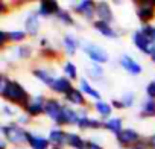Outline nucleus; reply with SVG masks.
<instances>
[{
    "label": "nucleus",
    "instance_id": "1",
    "mask_svg": "<svg viewBox=\"0 0 155 149\" xmlns=\"http://www.w3.org/2000/svg\"><path fill=\"white\" fill-rule=\"evenodd\" d=\"M2 96L6 98L9 102H14V104H18V105L28 104V93L25 91V88L18 82H14V81L8 82L5 90H2Z\"/></svg>",
    "mask_w": 155,
    "mask_h": 149
},
{
    "label": "nucleus",
    "instance_id": "2",
    "mask_svg": "<svg viewBox=\"0 0 155 149\" xmlns=\"http://www.w3.org/2000/svg\"><path fill=\"white\" fill-rule=\"evenodd\" d=\"M44 111L47 113V116L56 122L58 125L61 123H65V114H64V108L59 105L58 101H53V99H49L46 101V107H44Z\"/></svg>",
    "mask_w": 155,
    "mask_h": 149
},
{
    "label": "nucleus",
    "instance_id": "3",
    "mask_svg": "<svg viewBox=\"0 0 155 149\" xmlns=\"http://www.w3.org/2000/svg\"><path fill=\"white\" fill-rule=\"evenodd\" d=\"M2 132L5 134V137L15 144H21L25 141H28V132L23 131V128L17 126V125H9V126H3Z\"/></svg>",
    "mask_w": 155,
    "mask_h": 149
},
{
    "label": "nucleus",
    "instance_id": "4",
    "mask_svg": "<svg viewBox=\"0 0 155 149\" xmlns=\"http://www.w3.org/2000/svg\"><path fill=\"white\" fill-rule=\"evenodd\" d=\"M84 52H85L93 61H96V62H107V61H108L107 52H105L102 47L96 46V44H87V46H84Z\"/></svg>",
    "mask_w": 155,
    "mask_h": 149
},
{
    "label": "nucleus",
    "instance_id": "5",
    "mask_svg": "<svg viewBox=\"0 0 155 149\" xmlns=\"http://www.w3.org/2000/svg\"><path fill=\"white\" fill-rule=\"evenodd\" d=\"M132 41H134V44H135L141 52H144V53H149V55H150V52H152L150 41H149V38H147L141 31L134 32V35H132Z\"/></svg>",
    "mask_w": 155,
    "mask_h": 149
},
{
    "label": "nucleus",
    "instance_id": "6",
    "mask_svg": "<svg viewBox=\"0 0 155 149\" xmlns=\"http://www.w3.org/2000/svg\"><path fill=\"white\" fill-rule=\"evenodd\" d=\"M137 15L141 22H149L153 18L155 15V8H153V3L150 2H141V5L138 6V11H137Z\"/></svg>",
    "mask_w": 155,
    "mask_h": 149
},
{
    "label": "nucleus",
    "instance_id": "7",
    "mask_svg": "<svg viewBox=\"0 0 155 149\" xmlns=\"http://www.w3.org/2000/svg\"><path fill=\"white\" fill-rule=\"evenodd\" d=\"M120 64H122V67H123L126 71H129V73H132V74H138V73L141 71L140 64H138L137 61H134L129 55H122Z\"/></svg>",
    "mask_w": 155,
    "mask_h": 149
},
{
    "label": "nucleus",
    "instance_id": "8",
    "mask_svg": "<svg viewBox=\"0 0 155 149\" xmlns=\"http://www.w3.org/2000/svg\"><path fill=\"white\" fill-rule=\"evenodd\" d=\"M117 138H119V143L120 144H132V143L135 144V143H138V134L134 129H129V128L123 129L117 135Z\"/></svg>",
    "mask_w": 155,
    "mask_h": 149
},
{
    "label": "nucleus",
    "instance_id": "9",
    "mask_svg": "<svg viewBox=\"0 0 155 149\" xmlns=\"http://www.w3.org/2000/svg\"><path fill=\"white\" fill-rule=\"evenodd\" d=\"M44 107H46V102H44L43 96H38L37 99H34L32 102H29L26 105V110H28L29 116H38L40 113H43Z\"/></svg>",
    "mask_w": 155,
    "mask_h": 149
},
{
    "label": "nucleus",
    "instance_id": "10",
    "mask_svg": "<svg viewBox=\"0 0 155 149\" xmlns=\"http://www.w3.org/2000/svg\"><path fill=\"white\" fill-rule=\"evenodd\" d=\"M74 11L79 12L82 15H85L87 18H93V14L96 11V6L91 0H85V2H81L78 6H74Z\"/></svg>",
    "mask_w": 155,
    "mask_h": 149
},
{
    "label": "nucleus",
    "instance_id": "11",
    "mask_svg": "<svg viewBox=\"0 0 155 149\" xmlns=\"http://www.w3.org/2000/svg\"><path fill=\"white\" fill-rule=\"evenodd\" d=\"M96 12H97V17L101 18V22H105V23L113 22V12H111L108 3H105V2L97 3L96 5Z\"/></svg>",
    "mask_w": 155,
    "mask_h": 149
},
{
    "label": "nucleus",
    "instance_id": "12",
    "mask_svg": "<svg viewBox=\"0 0 155 149\" xmlns=\"http://www.w3.org/2000/svg\"><path fill=\"white\" fill-rule=\"evenodd\" d=\"M52 90L56 91V93H65L67 94L71 90V84L65 78H56L53 81V84H52Z\"/></svg>",
    "mask_w": 155,
    "mask_h": 149
},
{
    "label": "nucleus",
    "instance_id": "13",
    "mask_svg": "<svg viewBox=\"0 0 155 149\" xmlns=\"http://www.w3.org/2000/svg\"><path fill=\"white\" fill-rule=\"evenodd\" d=\"M53 12H59V6H58V3L56 2H43L41 3V6H40V14L41 15H44V17H49V15H52Z\"/></svg>",
    "mask_w": 155,
    "mask_h": 149
},
{
    "label": "nucleus",
    "instance_id": "14",
    "mask_svg": "<svg viewBox=\"0 0 155 149\" xmlns=\"http://www.w3.org/2000/svg\"><path fill=\"white\" fill-rule=\"evenodd\" d=\"M28 143L34 147V149H46L49 144V140L40 137V135H32L28 132Z\"/></svg>",
    "mask_w": 155,
    "mask_h": 149
},
{
    "label": "nucleus",
    "instance_id": "15",
    "mask_svg": "<svg viewBox=\"0 0 155 149\" xmlns=\"http://www.w3.org/2000/svg\"><path fill=\"white\" fill-rule=\"evenodd\" d=\"M94 28L102 34V35H105V37H110V38H116L117 37V34L114 32V29L110 26V23H105V22H94Z\"/></svg>",
    "mask_w": 155,
    "mask_h": 149
},
{
    "label": "nucleus",
    "instance_id": "16",
    "mask_svg": "<svg viewBox=\"0 0 155 149\" xmlns=\"http://www.w3.org/2000/svg\"><path fill=\"white\" fill-rule=\"evenodd\" d=\"M49 141L53 143V144H58V146L59 144H64L67 141V134L62 132L61 129H53L49 134Z\"/></svg>",
    "mask_w": 155,
    "mask_h": 149
},
{
    "label": "nucleus",
    "instance_id": "17",
    "mask_svg": "<svg viewBox=\"0 0 155 149\" xmlns=\"http://www.w3.org/2000/svg\"><path fill=\"white\" fill-rule=\"evenodd\" d=\"M65 98H67V101L70 102V104H74V105H84V96H82V91H79V90H74V88H71L67 94H65Z\"/></svg>",
    "mask_w": 155,
    "mask_h": 149
},
{
    "label": "nucleus",
    "instance_id": "18",
    "mask_svg": "<svg viewBox=\"0 0 155 149\" xmlns=\"http://www.w3.org/2000/svg\"><path fill=\"white\" fill-rule=\"evenodd\" d=\"M67 143L76 149H85V146H87V143L78 134H67Z\"/></svg>",
    "mask_w": 155,
    "mask_h": 149
},
{
    "label": "nucleus",
    "instance_id": "19",
    "mask_svg": "<svg viewBox=\"0 0 155 149\" xmlns=\"http://www.w3.org/2000/svg\"><path fill=\"white\" fill-rule=\"evenodd\" d=\"M122 119H119V117H114V119H110L107 123H105V128L107 129H110L111 132H114V134H120L123 129H122Z\"/></svg>",
    "mask_w": 155,
    "mask_h": 149
},
{
    "label": "nucleus",
    "instance_id": "20",
    "mask_svg": "<svg viewBox=\"0 0 155 149\" xmlns=\"http://www.w3.org/2000/svg\"><path fill=\"white\" fill-rule=\"evenodd\" d=\"M141 116L143 117H155V99H149L143 104Z\"/></svg>",
    "mask_w": 155,
    "mask_h": 149
},
{
    "label": "nucleus",
    "instance_id": "21",
    "mask_svg": "<svg viewBox=\"0 0 155 149\" xmlns=\"http://www.w3.org/2000/svg\"><path fill=\"white\" fill-rule=\"evenodd\" d=\"M34 74L41 81V82H44V84H47V85H50L52 87V84H53V78L50 76V74L46 71V70H43V68H37V70H34Z\"/></svg>",
    "mask_w": 155,
    "mask_h": 149
},
{
    "label": "nucleus",
    "instance_id": "22",
    "mask_svg": "<svg viewBox=\"0 0 155 149\" xmlns=\"http://www.w3.org/2000/svg\"><path fill=\"white\" fill-rule=\"evenodd\" d=\"M26 29L29 31L31 35H35L38 32V18L35 14H31L28 18H26Z\"/></svg>",
    "mask_w": 155,
    "mask_h": 149
},
{
    "label": "nucleus",
    "instance_id": "23",
    "mask_svg": "<svg viewBox=\"0 0 155 149\" xmlns=\"http://www.w3.org/2000/svg\"><path fill=\"white\" fill-rule=\"evenodd\" d=\"M79 125L82 129H85V128H99L101 126V122H97V120H93V119H88L87 116H81V119H79Z\"/></svg>",
    "mask_w": 155,
    "mask_h": 149
},
{
    "label": "nucleus",
    "instance_id": "24",
    "mask_svg": "<svg viewBox=\"0 0 155 149\" xmlns=\"http://www.w3.org/2000/svg\"><path fill=\"white\" fill-rule=\"evenodd\" d=\"M64 47H65V50H67L68 55H74L76 47H78V43H76V40H74L71 35H67V37L64 38Z\"/></svg>",
    "mask_w": 155,
    "mask_h": 149
},
{
    "label": "nucleus",
    "instance_id": "25",
    "mask_svg": "<svg viewBox=\"0 0 155 149\" xmlns=\"http://www.w3.org/2000/svg\"><path fill=\"white\" fill-rule=\"evenodd\" d=\"M81 90H82V91H85V93H87L88 96H91V98L101 99V94H99V91H96V90H94V88H93V87H91V85H90V84L85 81V79H82V81H81Z\"/></svg>",
    "mask_w": 155,
    "mask_h": 149
},
{
    "label": "nucleus",
    "instance_id": "26",
    "mask_svg": "<svg viewBox=\"0 0 155 149\" xmlns=\"http://www.w3.org/2000/svg\"><path fill=\"white\" fill-rule=\"evenodd\" d=\"M64 114H65V123H79L81 116H78L76 111L70 108H64Z\"/></svg>",
    "mask_w": 155,
    "mask_h": 149
},
{
    "label": "nucleus",
    "instance_id": "27",
    "mask_svg": "<svg viewBox=\"0 0 155 149\" xmlns=\"http://www.w3.org/2000/svg\"><path fill=\"white\" fill-rule=\"evenodd\" d=\"M94 108L104 116V117H107V116H110L111 114V105L110 104H107V102H102V101H97L96 102V105H94Z\"/></svg>",
    "mask_w": 155,
    "mask_h": 149
},
{
    "label": "nucleus",
    "instance_id": "28",
    "mask_svg": "<svg viewBox=\"0 0 155 149\" xmlns=\"http://www.w3.org/2000/svg\"><path fill=\"white\" fill-rule=\"evenodd\" d=\"M64 70H65V73L68 74V78H71V79H74V78L78 76V70H76V65H74L73 62H67L65 67H64Z\"/></svg>",
    "mask_w": 155,
    "mask_h": 149
},
{
    "label": "nucleus",
    "instance_id": "29",
    "mask_svg": "<svg viewBox=\"0 0 155 149\" xmlns=\"http://www.w3.org/2000/svg\"><path fill=\"white\" fill-rule=\"evenodd\" d=\"M25 37H26L25 31H12V32H9V40H12V41H23Z\"/></svg>",
    "mask_w": 155,
    "mask_h": 149
},
{
    "label": "nucleus",
    "instance_id": "30",
    "mask_svg": "<svg viewBox=\"0 0 155 149\" xmlns=\"http://www.w3.org/2000/svg\"><path fill=\"white\" fill-rule=\"evenodd\" d=\"M141 32L149 38V41H155V28H153V26H147V25H146V26L141 29Z\"/></svg>",
    "mask_w": 155,
    "mask_h": 149
},
{
    "label": "nucleus",
    "instance_id": "31",
    "mask_svg": "<svg viewBox=\"0 0 155 149\" xmlns=\"http://www.w3.org/2000/svg\"><path fill=\"white\" fill-rule=\"evenodd\" d=\"M90 73L96 78V81H97V78H102V76H104V70H102V67H99V65H93V67L90 68Z\"/></svg>",
    "mask_w": 155,
    "mask_h": 149
},
{
    "label": "nucleus",
    "instance_id": "32",
    "mask_svg": "<svg viewBox=\"0 0 155 149\" xmlns=\"http://www.w3.org/2000/svg\"><path fill=\"white\" fill-rule=\"evenodd\" d=\"M58 18H59V20H62V22H64V23H67V25H71V23H73L71 17H70L65 11H61V9H59V12H58Z\"/></svg>",
    "mask_w": 155,
    "mask_h": 149
},
{
    "label": "nucleus",
    "instance_id": "33",
    "mask_svg": "<svg viewBox=\"0 0 155 149\" xmlns=\"http://www.w3.org/2000/svg\"><path fill=\"white\" fill-rule=\"evenodd\" d=\"M122 102H123V105H125V107L132 105V104H134V94H132V93H126V94L122 98Z\"/></svg>",
    "mask_w": 155,
    "mask_h": 149
},
{
    "label": "nucleus",
    "instance_id": "34",
    "mask_svg": "<svg viewBox=\"0 0 155 149\" xmlns=\"http://www.w3.org/2000/svg\"><path fill=\"white\" fill-rule=\"evenodd\" d=\"M146 93H147V96H149L150 99H155V81H153V82H150V84L147 85Z\"/></svg>",
    "mask_w": 155,
    "mask_h": 149
},
{
    "label": "nucleus",
    "instance_id": "35",
    "mask_svg": "<svg viewBox=\"0 0 155 149\" xmlns=\"http://www.w3.org/2000/svg\"><path fill=\"white\" fill-rule=\"evenodd\" d=\"M18 53H20V56H29V53H31V49L26 46V47H20L18 49Z\"/></svg>",
    "mask_w": 155,
    "mask_h": 149
},
{
    "label": "nucleus",
    "instance_id": "36",
    "mask_svg": "<svg viewBox=\"0 0 155 149\" xmlns=\"http://www.w3.org/2000/svg\"><path fill=\"white\" fill-rule=\"evenodd\" d=\"M0 37H2V44H6V41L9 38V34H6L5 31H0Z\"/></svg>",
    "mask_w": 155,
    "mask_h": 149
},
{
    "label": "nucleus",
    "instance_id": "37",
    "mask_svg": "<svg viewBox=\"0 0 155 149\" xmlns=\"http://www.w3.org/2000/svg\"><path fill=\"white\" fill-rule=\"evenodd\" d=\"M87 149H102L97 143H94V141H88L87 143Z\"/></svg>",
    "mask_w": 155,
    "mask_h": 149
},
{
    "label": "nucleus",
    "instance_id": "38",
    "mask_svg": "<svg viewBox=\"0 0 155 149\" xmlns=\"http://www.w3.org/2000/svg\"><path fill=\"white\" fill-rule=\"evenodd\" d=\"M132 149H146V144L141 143V141H138V143H135V144L132 146Z\"/></svg>",
    "mask_w": 155,
    "mask_h": 149
},
{
    "label": "nucleus",
    "instance_id": "39",
    "mask_svg": "<svg viewBox=\"0 0 155 149\" xmlns=\"http://www.w3.org/2000/svg\"><path fill=\"white\" fill-rule=\"evenodd\" d=\"M113 104H114V107H116V108H122V107H125V105H123V102H119V101H113Z\"/></svg>",
    "mask_w": 155,
    "mask_h": 149
},
{
    "label": "nucleus",
    "instance_id": "40",
    "mask_svg": "<svg viewBox=\"0 0 155 149\" xmlns=\"http://www.w3.org/2000/svg\"><path fill=\"white\" fill-rule=\"evenodd\" d=\"M149 144H150V147H152V149H155V135H152V137H150Z\"/></svg>",
    "mask_w": 155,
    "mask_h": 149
},
{
    "label": "nucleus",
    "instance_id": "41",
    "mask_svg": "<svg viewBox=\"0 0 155 149\" xmlns=\"http://www.w3.org/2000/svg\"><path fill=\"white\" fill-rule=\"evenodd\" d=\"M150 58H152V61L155 62V46L152 47V52H150Z\"/></svg>",
    "mask_w": 155,
    "mask_h": 149
},
{
    "label": "nucleus",
    "instance_id": "42",
    "mask_svg": "<svg viewBox=\"0 0 155 149\" xmlns=\"http://www.w3.org/2000/svg\"><path fill=\"white\" fill-rule=\"evenodd\" d=\"M28 120H29V119H28V117H20V122H21V123H23V122H25V123H26V122H28Z\"/></svg>",
    "mask_w": 155,
    "mask_h": 149
},
{
    "label": "nucleus",
    "instance_id": "43",
    "mask_svg": "<svg viewBox=\"0 0 155 149\" xmlns=\"http://www.w3.org/2000/svg\"><path fill=\"white\" fill-rule=\"evenodd\" d=\"M55 149H59V147H55Z\"/></svg>",
    "mask_w": 155,
    "mask_h": 149
}]
</instances>
